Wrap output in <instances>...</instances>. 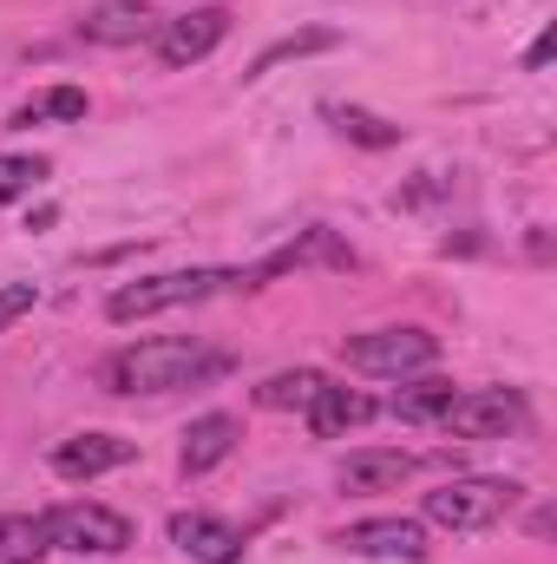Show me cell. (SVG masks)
I'll return each mask as SVG.
<instances>
[{
  "label": "cell",
  "mask_w": 557,
  "mask_h": 564,
  "mask_svg": "<svg viewBox=\"0 0 557 564\" xmlns=\"http://www.w3.org/2000/svg\"><path fill=\"white\" fill-rule=\"evenodd\" d=\"M381 414L361 388H321L315 401H308V426L321 433V440H335V433H348V426H368Z\"/></svg>",
  "instance_id": "15"
},
{
  "label": "cell",
  "mask_w": 557,
  "mask_h": 564,
  "mask_svg": "<svg viewBox=\"0 0 557 564\" xmlns=\"http://www.w3.org/2000/svg\"><path fill=\"white\" fill-rule=\"evenodd\" d=\"M452 394H459V388L433 375V381H414V388H401V394H394V414H401L407 426H426V421L439 426V414L452 408Z\"/></svg>",
  "instance_id": "17"
},
{
  "label": "cell",
  "mask_w": 557,
  "mask_h": 564,
  "mask_svg": "<svg viewBox=\"0 0 557 564\" xmlns=\"http://www.w3.org/2000/svg\"><path fill=\"white\" fill-rule=\"evenodd\" d=\"M40 558H46V525L7 512L0 519V564H40Z\"/></svg>",
  "instance_id": "18"
},
{
  "label": "cell",
  "mask_w": 557,
  "mask_h": 564,
  "mask_svg": "<svg viewBox=\"0 0 557 564\" xmlns=\"http://www.w3.org/2000/svg\"><path fill=\"white\" fill-rule=\"evenodd\" d=\"M40 177H46V158H20V151H0V204H7V197H26Z\"/></svg>",
  "instance_id": "22"
},
{
  "label": "cell",
  "mask_w": 557,
  "mask_h": 564,
  "mask_svg": "<svg viewBox=\"0 0 557 564\" xmlns=\"http://www.w3.org/2000/svg\"><path fill=\"white\" fill-rule=\"evenodd\" d=\"M210 375H223V355H210L197 335H157V341L119 348L99 361L106 394H171V388H197Z\"/></svg>",
  "instance_id": "1"
},
{
  "label": "cell",
  "mask_w": 557,
  "mask_h": 564,
  "mask_svg": "<svg viewBox=\"0 0 557 564\" xmlns=\"http://www.w3.org/2000/svg\"><path fill=\"white\" fill-rule=\"evenodd\" d=\"M414 453H401V446H368V453H348L341 459V492H394L401 479H414Z\"/></svg>",
  "instance_id": "12"
},
{
  "label": "cell",
  "mask_w": 557,
  "mask_h": 564,
  "mask_svg": "<svg viewBox=\"0 0 557 564\" xmlns=\"http://www.w3.org/2000/svg\"><path fill=\"white\" fill-rule=\"evenodd\" d=\"M223 33H230V7H190L184 20H164L151 40H157V66H197V59H210L217 46H223Z\"/></svg>",
  "instance_id": "7"
},
{
  "label": "cell",
  "mask_w": 557,
  "mask_h": 564,
  "mask_svg": "<svg viewBox=\"0 0 557 564\" xmlns=\"http://www.w3.org/2000/svg\"><path fill=\"white\" fill-rule=\"evenodd\" d=\"M157 26H164V20H157L144 0H106V7H92V13L79 20V40H92V46H139Z\"/></svg>",
  "instance_id": "11"
},
{
  "label": "cell",
  "mask_w": 557,
  "mask_h": 564,
  "mask_svg": "<svg viewBox=\"0 0 557 564\" xmlns=\"http://www.w3.org/2000/svg\"><path fill=\"white\" fill-rule=\"evenodd\" d=\"M551 46H557V33H551V26H545V33H538V46H532V53H525V66H532V73H538V66H545V59H551Z\"/></svg>",
  "instance_id": "24"
},
{
  "label": "cell",
  "mask_w": 557,
  "mask_h": 564,
  "mask_svg": "<svg viewBox=\"0 0 557 564\" xmlns=\"http://www.w3.org/2000/svg\"><path fill=\"white\" fill-rule=\"evenodd\" d=\"M512 506H518V486L512 479H485V473L479 479H446L439 492H426V519L446 525V532H485Z\"/></svg>",
  "instance_id": "4"
},
{
  "label": "cell",
  "mask_w": 557,
  "mask_h": 564,
  "mask_svg": "<svg viewBox=\"0 0 557 564\" xmlns=\"http://www.w3.org/2000/svg\"><path fill=\"white\" fill-rule=\"evenodd\" d=\"M33 302H40V289H33V282H0V328H13Z\"/></svg>",
  "instance_id": "23"
},
{
  "label": "cell",
  "mask_w": 557,
  "mask_h": 564,
  "mask_svg": "<svg viewBox=\"0 0 557 564\" xmlns=\"http://www.w3.org/2000/svg\"><path fill=\"white\" fill-rule=\"evenodd\" d=\"M321 388H328V381H321L315 368H282V375H270V381L256 388V408H270V414H295V408H302V414H308V401H315Z\"/></svg>",
  "instance_id": "16"
},
{
  "label": "cell",
  "mask_w": 557,
  "mask_h": 564,
  "mask_svg": "<svg viewBox=\"0 0 557 564\" xmlns=\"http://www.w3.org/2000/svg\"><path fill=\"white\" fill-rule=\"evenodd\" d=\"M308 263H354V250H348V243H335L328 230H302V237H295L288 250H276L270 263L243 270V282H250V289H263L270 276H282V270H308Z\"/></svg>",
  "instance_id": "14"
},
{
  "label": "cell",
  "mask_w": 557,
  "mask_h": 564,
  "mask_svg": "<svg viewBox=\"0 0 557 564\" xmlns=\"http://www.w3.org/2000/svg\"><path fill=\"white\" fill-rule=\"evenodd\" d=\"M237 440H243V426L230 421V414H204V421H190V433H184V453H177L184 479H204L210 466H223V459L237 453Z\"/></svg>",
  "instance_id": "13"
},
{
  "label": "cell",
  "mask_w": 557,
  "mask_h": 564,
  "mask_svg": "<svg viewBox=\"0 0 557 564\" xmlns=\"http://www.w3.org/2000/svg\"><path fill=\"white\" fill-rule=\"evenodd\" d=\"M341 361L354 375H394V381H407V375L439 361V335H426V328H368V335L341 341Z\"/></svg>",
  "instance_id": "5"
},
{
  "label": "cell",
  "mask_w": 557,
  "mask_h": 564,
  "mask_svg": "<svg viewBox=\"0 0 557 564\" xmlns=\"http://www.w3.org/2000/svg\"><path fill=\"white\" fill-rule=\"evenodd\" d=\"M335 126H341V139L368 144V151H387V144H401V126H387V119H374V112H335Z\"/></svg>",
  "instance_id": "21"
},
{
  "label": "cell",
  "mask_w": 557,
  "mask_h": 564,
  "mask_svg": "<svg viewBox=\"0 0 557 564\" xmlns=\"http://www.w3.org/2000/svg\"><path fill=\"white\" fill-rule=\"evenodd\" d=\"M46 525V552H73V558H119L132 545V519L112 506H53L40 512Z\"/></svg>",
  "instance_id": "3"
},
{
  "label": "cell",
  "mask_w": 557,
  "mask_h": 564,
  "mask_svg": "<svg viewBox=\"0 0 557 564\" xmlns=\"http://www.w3.org/2000/svg\"><path fill=\"white\" fill-rule=\"evenodd\" d=\"M335 545L354 552V558H381V564H419L433 552L419 519H361V525H348Z\"/></svg>",
  "instance_id": "8"
},
{
  "label": "cell",
  "mask_w": 557,
  "mask_h": 564,
  "mask_svg": "<svg viewBox=\"0 0 557 564\" xmlns=\"http://www.w3.org/2000/svg\"><path fill=\"white\" fill-rule=\"evenodd\" d=\"M171 545L197 564H237L243 558V532L230 519H217V512H177L171 519Z\"/></svg>",
  "instance_id": "10"
},
{
  "label": "cell",
  "mask_w": 557,
  "mask_h": 564,
  "mask_svg": "<svg viewBox=\"0 0 557 564\" xmlns=\"http://www.w3.org/2000/svg\"><path fill=\"white\" fill-rule=\"evenodd\" d=\"M223 289H250L243 270H171V276H144L112 289L106 315L112 322H144V315H164V308H190V302H210Z\"/></svg>",
  "instance_id": "2"
},
{
  "label": "cell",
  "mask_w": 557,
  "mask_h": 564,
  "mask_svg": "<svg viewBox=\"0 0 557 564\" xmlns=\"http://www.w3.org/2000/svg\"><path fill=\"white\" fill-rule=\"evenodd\" d=\"M46 119H86V93H79V86H53V93L26 99V106L13 112V126H46Z\"/></svg>",
  "instance_id": "20"
},
{
  "label": "cell",
  "mask_w": 557,
  "mask_h": 564,
  "mask_svg": "<svg viewBox=\"0 0 557 564\" xmlns=\"http://www.w3.org/2000/svg\"><path fill=\"white\" fill-rule=\"evenodd\" d=\"M341 33L335 26H308V33H288V40H276L270 53H256V66H250V79H263V73H276L282 59H302V53H328Z\"/></svg>",
  "instance_id": "19"
},
{
  "label": "cell",
  "mask_w": 557,
  "mask_h": 564,
  "mask_svg": "<svg viewBox=\"0 0 557 564\" xmlns=\"http://www.w3.org/2000/svg\"><path fill=\"white\" fill-rule=\"evenodd\" d=\"M132 459H139V446L119 440V433H73V440L53 446V473L59 479H99V473L132 466Z\"/></svg>",
  "instance_id": "9"
},
{
  "label": "cell",
  "mask_w": 557,
  "mask_h": 564,
  "mask_svg": "<svg viewBox=\"0 0 557 564\" xmlns=\"http://www.w3.org/2000/svg\"><path fill=\"white\" fill-rule=\"evenodd\" d=\"M525 421H532V414H525V394H518V388H466V394H452V408L439 414V426L459 433V440H505V433H518Z\"/></svg>",
  "instance_id": "6"
}]
</instances>
